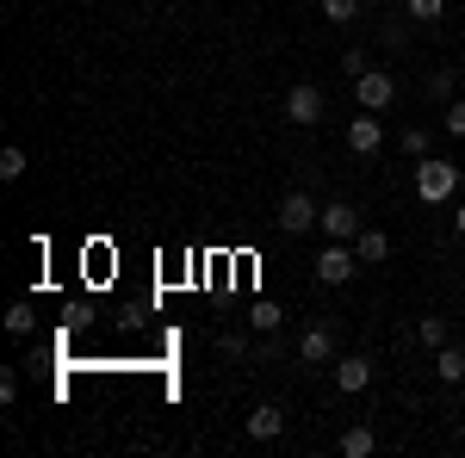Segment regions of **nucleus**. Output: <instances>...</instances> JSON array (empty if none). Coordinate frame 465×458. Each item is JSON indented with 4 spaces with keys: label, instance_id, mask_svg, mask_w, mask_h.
I'll use <instances>...</instances> for the list:
<instances>
[{
    "label": "nucleus",
    "instance_id": "obj_22",
    "mask_svg": "<svg viewBox=\"0 0 465 458\" xmlns=\"http://www.w3.org/2000/svg\"><path fill=\"white\" fill-rule=\"evenodd\" d=\"M440 124H447L453 137H465V100H447V106H440Z\"/></svg>",
    "mask_w": 465,
    "mask_h": 458
},
{
    "label": "nucleus",
    "instance_id": "obj_15",
    "mask_svg": "<svg viewBox=\"0 0 465 458\" xmlns=\"http://www.w3.org/2000/svg\"><path fill=\"white\" fill-rule=\"evenodd\" d=\"M403 13H410L416 25H440V19H447V0H403Z\"/></svg>",
    "mask_w": 465,
    "mask_h": 458
},
{
    "label": "nucleus",
    "instance_id": "obj_24",
    "mask_svg": "<svg viewBox=\"0 0 465 458\" xmlns=\"http://www.w3.org/2000/svg\"><path fill=\"white\" fill-rule=\"evenodd\" d=\"M217 353H223V359H249V341H242V335H223Z\"/></svg>",
    "mask_w": 465,
    "mask_h": 458
},
{
    "label": "nucleus",
    "instance_id": "obj_23",
    "mask_svg": "<svg viewBox=\"0 0 465 458\" xmlns=\"http://www.w3.org/2000/svg\"><path fill=\"white\" fill-rule=\"evenodd\" d=\"M403 149L422 161V155H429V131H422V124H410V131H403Z\"/></svg>",
    "mask_w": 465,
    "mask_h": 458
},
{
    "label": "nucleus",
    "instance_id": "obj_11",
    "mask_svg": "<svg viewBox=\"0 0 465 458\" xmlns=\"http://www.w3.org/2000/svg\"><path fill=\"white\" fill-rule=\"evenodd\" d=\"M434 378L440 385H465V347H453V341L434 347Z\"/></svg>",
    "mask_w": 465,
    "mask_h": 458
},
{
    "label": "nucleus",
    "instance_id": "obj_4",
    "mask_svg": "<svg viewBox=\"0 0 465 458\" xmlns=\"http://www.w3.org/2000/svg\"><path fill=\"white\" fill-rule=\"evenodd\" d=\"M354 100H360V112H385L397 100V81H391V69H366L354 81Z\"/></svg>",
    "mask_w": 465,
    "mask_h": 458
},
{
    "label": "nucleus",
    "instance_id": "obj_5",
    "mask_svg": "<svg viewBox=\"0 0 465 458\" xmlns=\"http://www.w3.org/2000/svg\"><path fill=\"white\" fill-rule=\"evenodd\" d=\"M317 217H322V205L311 199V192H286V199H280V229H286V236L317 229Z\"/></svg>",
    "mask_w": 465,
    "mask_h": 458
},
{
    "label": "nucleus",
    "instance_id": "obj_10",
    "mask_svg": "<svg viewBox=\"0 0 465 458\" xmlns=\"http://www.w3.org/2000/svg\"><path fill=\"white\" fill-rule=\"evenodd\" d=\"M249 434L254 440H280V434H286V409H273V403L249 409Z\"/></svg>",
    "mask_w": 465,
    "mask_h": 458
},
{
    "label": "nucleus",
    "instance_id": "obj_3",
    "mask_svg": "<svg viewBox=\"0 0 465 458\" xmlns=\"http://www.w3.org/2000/svg\"><path fill=\"white\" fill-rule=\"evenodd\" d=\"M317 229L329 236V242H354L366 223H360V211L348 205V199H329V205H322V217H317Z\"/></svg>",
    "mask_w": 465,
    "mask_h": 458
},
{
    "label": "nucleus",
    "instance_id": "obj_25",
    "mask_svg": "<svg viewBox=\"0 0 465 458\" xmlns=\"http://www.w3.org/2000/svg\"><path fill=\"white\" fill-rule=\"evenodd\" d=\"M453 229H460V236H465V205H460V211H453Z\"/></svg>",
    "mask_w": 465,
    "mask_h": 458
},
{
    "label": "nucleus",
    "instance_id": "obj_2",
    "mask_svg": "<svg viewBox=\"0 0 465 458\" xmlns=\"http://www.w3.org/2000/svg\"><path fill=\"white\" fill-rule=\"evenodd\" d=\"M311 273H317V285H348L360 273V254H354V242H329L311 260Z\"/></svg>",
    "mask_w": 465,
    "mask_h": 458
},
{
    "label": "nucleus",
    "instance_id": "obj_1",
    "mask_svg": "<svg viewBox=\"0 0 465 458\" xmlns=\"http://www.w3.org/2000/svg\"><path fill=\"white\" fill-rule=\"evenodd\" d=\"M453 192H460V168L422 155V161H416V199H422V205H447Z\"/></svg>",
    "mask_w": 465,
    "mask_h": 458
},
{
    "label": "nucleus",
    "instance_id": "obj_9",
    "mask_svg": "<svg viewBox=\"0 0 465 458\" xmlns=\"http://www.w3.org/2000/svg\"><path fill=\"white\" fill-rule=\"evenodd\" d=\"M379 142H385V124H379V112H360L354 124H348V149H354V155H379Z\"/></svg>",
    "mask_w": 465,
    "mask_h": 458
},
{
    "label": "nucleus",
    "instance_id": "obj_6",
    "mask_svg": "<svg viewBox=\"0 0 465 458\" xmlns=\"http://www.w3.org/2000/svg\"><path fill=\"white\" fill-rule=\"evenodd\" d=\"M317 118H322V87L317 81L286 87V124H317Z\"/></svg>",
    "mask_w": 465,
    "mask_h": 458
},
{
    "label": "nucleus",
    "instance_id": "obj_13",
    "mask_svg": "<svg viewBox=\"0 0 465 458\" xmlns=\"http://www.w3.org/2000/svg\"><path fill=\"white\" fill-rule=\"evenodd\" d=\"M372 453H379V434H372L366 422L341 434V458H372Z\"/></svg>",
    "mask_w": 465,
    "mask_h": 458
},
{
    "label": "nucleus",
    "instance_id": "obj_21",
    "mask_svg": "<svg viewBox=\"0 0 465 458\" xmlns=\"http://www.w3.org/2000/svg\"><path fill=\"white\" fill-rule=\"evenodd\" d=\"M335 69L348 74V81H360V74L372 69V63H366V50H341V63H335Z\"/></svg>",
    "mask_w": 465,
    "mask_h": 458
},
{
    "label": "nucleus",
    "instance_id": "obj_17",
    "mask_svg": "<svg viewBox=\"0 0 465 458\" xmlns=\"http://www.w3.org/2000/svg\"><path fill=\"white\" fill-rule=\"evenodd\" d=\"M0 180H6V186H13V180H25V149H19V142H6V149H0Z\"/></svg>",
    "mask_w": 465,
    "mask_h": 458
},
{
    "label": "nucleus",
    "instance_id": "obj_20",
    "mask_svg": "<svg viewBox=\"0 0 465 458\" xmlns=\"http://www.w3.org/2000/svg\"><path fill=\"white\" fill-rule=\"evenodd\" d=\"M32 304H13V310H6V335H19V341H25V335H32Z\"/></svg>",
    "mask_w": 465,
    "mask_h": 458
},
{
    "label": "nucleus",
    "instance_id": "obj_19",
    "mask_svg": "<svg viewBox=\"0 0 465 458\" xmlns=\"http://www.w3.org/2000/svg\"><path fill=\"white\" fill-rule=\"evenodd\" d=\"M249 322L261 328V335H273V328L286 322V310H280V304H254V310H249Z\"/></svg>",
    "mask_w": 465,
    "mask_h": 458
},
{
    "label": "nucleus",
    "instance_id": "obj_12",
    "mask_svg": "<svg viewBox=\"0 0 465 458\" xmlns=\"http://www.w3.org/2000/svg\"><path fill=\"white\" fill-rule=\"evenodd\" d=\"M354 254H360V267H379V260L391 254V236H385V229H360V236H354Z\"/></svg>",
    "mask_w": 465,
    "mask_h": 458
},
{
    "label": "nucleus",
    "instance_id": "obj_14",
    "mask_svg": "<svg viewBox=\"0 0 465 458\" xmlns=\"http://www.w3.org/2000/svg\"><path fill=\"white\" fill-rule=\"evenodd\" d=\"M422 93H429L434 106H447V100H453V69H429L422 74Z\"/></svg>",
    "mask_w": 465,
    "mask_h": 458
},
{
    "label": "nucleus",
    "instance_id": "obj_8",
    "mask_svg": "<svg viewBox=\"0 0 465 458\" xmlns=\"http://www.w3.org/2000/svg\"><path fill=\"white\" fill-rule=\"evenodd\" d=\"M298 359H304V365H329V359H335V328H329V322H311V328L298 335Z\"/></svg>",
    "mask_w": 465,
    "mask_h": 458
},
{
    "label": "nucleus",
    "instance_id": "obj_7",
    "mask_svg": "<svg viewBox=\"0 0 465 458\" xmlns=\"http://www.w3.org/2000/svg\"><path fill=\"white\" fill-rule=\"evenodd\" d=\"M366 385H372V359H366V353H341V359H335V390H341V396H360Z\"/></svg>",
    "mask_w": 465,
    "mask_h": 458
},
{
    "label": "nucleus",
    "instance_id": "obj_16",
    "mask_svg": "<svg viewBox=\"0 0 465 458\" xmlns=\"http://www.w3.org/2000/svg\"><path fill=\"white\" fill-rule=\"evenodd\" d=\"M416 335H422V347H447V341H453L447 317H422V322H416Z\"/></svg>",
    "mask_w": 465,
    "mask_h": 458
},
{
    "label": "nucleus",
    "instance_id": "obj_18",
    "mask_svg": "<svg viewBox=\"0 0 465 458\" xmlns=\"http://www.w3.org/2000/svg\"><path fill=\"white\" fill-rule=\"evenodd\" d=\"M360 6H366V0H322V19H335V25H354Z\"/></svg>",
    "mask_w": 465,
    "mask_h": 458
}]
</instances>
